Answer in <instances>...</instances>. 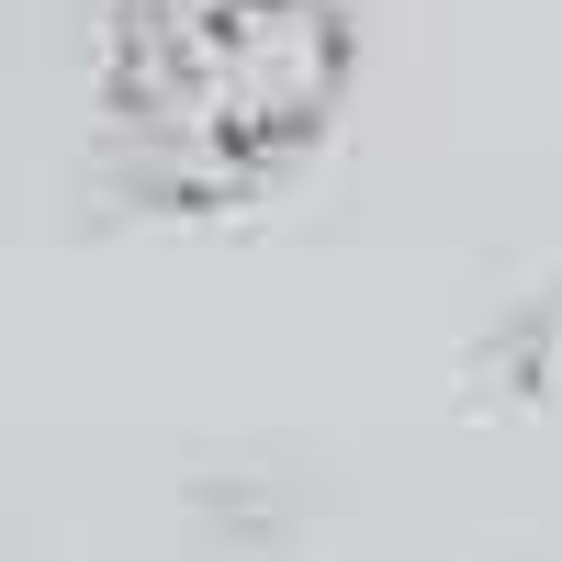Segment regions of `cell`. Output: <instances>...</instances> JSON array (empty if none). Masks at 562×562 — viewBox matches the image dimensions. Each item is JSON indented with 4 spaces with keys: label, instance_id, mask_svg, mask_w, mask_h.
Here are the masks:
<instances>
[{
    "label": "cell",
    "instance_id": "2",
    "mask_svg": "<svg viewBox=\"0 0 562 562\" xmlns=\"http://www.w3.org/2000/svg\"><path fill=\"white\" fill-rule=\"evenodd\" d=\"M495 371H506L518 394H562V304H529L518 326H506V338H495Z\"/></svg>",
    "mask_w": 562,
    "mask_h": 562
},
{
    "label": "cell",
    "instance_id": "1",
    "mask_svg": "<svg viewBox=\"0 0 562 562\" xmlns=\"http://www.w3.org/2000/svg\"><path fill=\"white\" fill-rule=\"evenodd\" d=\"M338 102V0H102V124L158 203H237L281 180Z\"/></svg>",
    "mask_w": 562,
    "mask_h": 562
}]
</instances>
